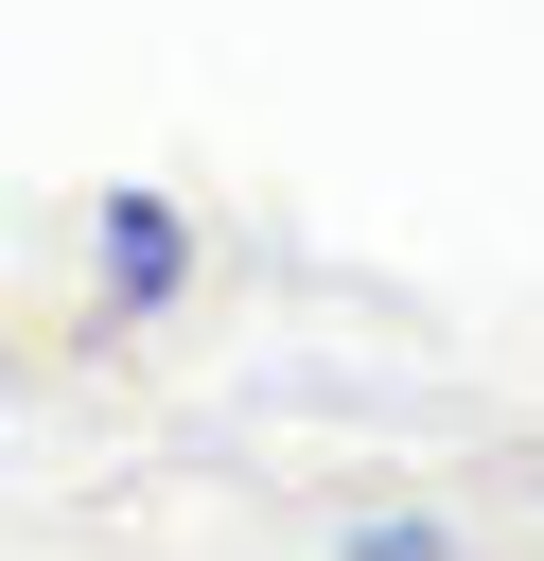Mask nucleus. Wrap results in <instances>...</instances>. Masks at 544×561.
Listing matches in <instances>:
<instances>
[{
  "mask_svg": "<svg viewBox=\"0 0 544 561\" xmlns=\"http://www.w3.org/2000/svg\"><path fill=\"white\" fill-rule=\"evenodd\" d=\"M88 263H105V298H123V316H175V280H193V228H175L158 193H105Z\"/></svg>",
  "mask_w": 544,
  "mask_h": 561,
  "instance_id": "obj_1",
  "label": "nucleus"
}]
</instances>
